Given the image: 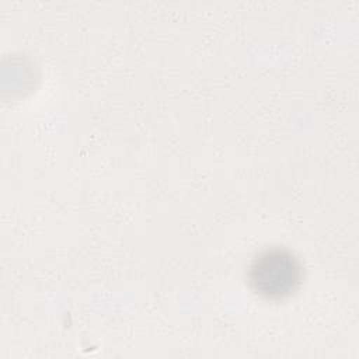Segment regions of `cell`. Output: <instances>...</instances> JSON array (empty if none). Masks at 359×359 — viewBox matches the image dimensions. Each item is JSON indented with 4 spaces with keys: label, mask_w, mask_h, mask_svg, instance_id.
<instances>
[{
    "label": "cell",
    "mask_w": 359,
    "mask_h": 359,
    "mask_svg": "<svg viewBox=\"0 0 359 359\" xmlns=\"http://www.w3.org/2000/svg\"><path fill=\"white\" fill-rule=\"evenodd\" d=\"M247 280L254 293L266 300L292 296L302 285L303 265L286 247H268L251 259Z\"/></svg>",
    "instance_id": "cell-1"
}]
</instances>
